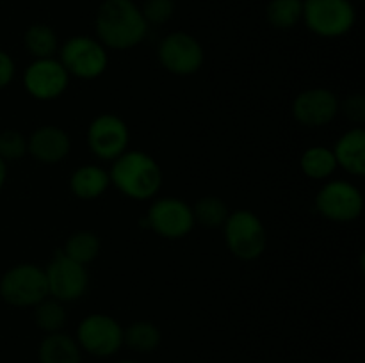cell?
Segmentation results:
<instances>
[{
  "instance_id": "cell-1",
  "label": "cell",
  "mask_w": 365,
  "mask_h": 363,
  "mask_svg": "<svg viewBox=\"0 0 365 363\" xmlns=\"http://www.w3.org/2000/svg\"><path fill=\"white\" fill-rule=\"evenodd\" d=\"M95 27L106 48L128 50L143 43L150 25L134 0H103L96 11Z\"/></svg>"
},
{
  "instance_id": "cell-2",
  "label": "cell",
  "mask_w": 365,
  "mask_h": 363,
  "mask_svg": "<svg viewBox=\"0 0 365 363\" xmlns=\"http://www.w3.org/2000/svg\"><path fill=\"white\" fill-rule=\"evenodd\" d=\"M113 162L109 173L110 184L116 185L118 191L127 198L145 201L160 191L163 171L145 152H125Z\"/></svg>"
},
{
  "instance_id": "cell-3",
  "label": "cell",
  "mask_w": 365,
  "mask_h": 363,
  "mask_svg": "<svg viewBox=\"0 0 365 363\" xmlns=\"http://www.w3.org/2000/svg\"><path fill=\"white\" fill-rule=\"evenodd\" d=\"M321 38H341L356 23L351 0H303V20Z\"/></svg>"
},
{
  "instance_id": "cell-4",
  "label": "cell",
  "mask_w": 365,
  "mask_h": 363,
  "mask_svg": "<svg viewBox=\"0 0 365 363\" xmlns=\"http://www.w3.org/2000/svg\"><path fill=\"white\" fill-rule=\"evenodd\" d=\"M0 298L16 308H29L48 298L45 269L34 263H18L0 278Z\"/></svg>"
},
{
  "instance_id": "cell-5",
  "label": "cell",
  "mask_w": 365,
  "mask_h": 363,
  "mask_svg": "<svg viewBox=\"0 0 365 363\" xmlns=\"http://www.w3.org/2000/svg\"><path fill=\"white\" fill-rule=\"evenodd\" d=\"M225 228V241L234 256L241 260H257L267 248V231L262 221L252 210H235L228 214Z\"/></svg>"
},
{
  "instance_id": "cell-6",
  "label": "cell",
  "mask_w": 365,
  "mask_h": 363,
  "mask_svg": "<svg viewBox=\"0 0 365 363\" xmlns=\"http://www.w3.org/2000/svg\"><path fill=\"white\" fill-rule=\"evenodd\" d=\"M59 60L68 75L91 80L106 73L109 56L98 39L91 36H73L61 46Z\"/></svg>"
},
{
  "instance_id": "cell-7",
  "label": "cell",
  "mask_w": 365,
  "mask_h": 363,
  "mask_svg": "<svg viewBox=\"0 0 365 363\" xmlns=\"http://www.w3.org/2000/svg\"><path fill=\"white\" fill-rule=\"evenodd\" d=\"M77 344L82 351L96 358L114 356L123 345V327L106 313H93L82 319L77 327Z\"/></svg>"
},
{
  "instance_id": "cell-8",
  "label": "cell",
  "mask_w": 365,
  "mask_h": 363,
  "mask_svg": "<svg viewBox=\"0 0 365 363\" xmlns=\"http://www.w3.org/2000/svg\"><path fill=\"white\" fill-rule=\"evenodd\" d=\"M159 60L163 68L178 77H187L200 71L205 60L203 46L189 32H171L160 41Z\"/></svg>"
},
{
  "instance_id": "cell-9",
  "label": "cell",
  "mask_w": 365,
  "mask_h": 363,
  "mask_svg": "<svg viewBox=\"0 0 365 363\" xmlns=\"http://www.w3.org/2000/svg\"><path fill=\"white\" fill-rule=\"evenodd\" d=\"M316 209L327 219L335 223H349L362 216L364 196L360 189L349 182H328L317 192Z\"/></svg>"
},
{
  "instance_id": "cell-10",
  "label": "cell",
  "mask_w": 365,
  "mask_h": 363,
  "mask_svg": "<svg viewBox=\"0 0 365 363\" xmlns=\"http://www.w3.org/2000/svg\"><path fill=\"white\" fill-rule=\"evenodd\" d=\"M48 295L61 302H71L86 294L89 285V274L86 265L68 258L63 251H57L52 262L45 269Z\"/></svg>"
},
{
  "instance_id": "cell-11",
  "label": "cell",
  "mask_w": 365,
  "mask_h": 363,
  "mask_svg": "<svg viewBox=\"0 0 365 363\" xmlns=\"http://www.w3.org/2000/svg\"><path fill=\"white\" fill-rule=\"evenodd\" d=\"M146 223L164 238H182L195 228L192 209L178 198H160L152 203L146 216Z\"/></svg>"
},
{
  "instance_id": "cell-12",
  "label": "cell",
  "mask_w": 365,
  "mask_h": 363,
  "mask_svg": "<svg viewBox=\"0 0 365 363\" xmlns=\"http://www.w3.org/2000/svg\"><path fill=\"white\" fill-rule=\"evenodd\" d=\"M128 132L127 123L116 114H100L88 128L89 149L102 160H116L127 152Z\"/></svg>"
},
{
  "instance_id": "cell-13",
  "label": "cell",
  "mask_w": 365,
  "mask_h": 363,
  "mask_svg": "<svg viewBox=\"0 0 365 363\" xmlns=\"http://www.w3.org/2000/svg\"><path fill=\"white\" fill-rule=\"evenodd\" d=\"M24 84L32 98L50 102V100L59 98L66 91L70 84V75L64 70L61 60L53 57L36 59L25 71Z\"/></svg>"
},
{
  "instance_id": "cell-14",
  "label": "cell",
  "mask_w": 365,
  "mask_h": 363,
  "mask_svg": "<svg viewBox=\"0 0 365 363\" xmlns=\"http://www.w3.org/2000/svg\"><path fill=\"white\" fill-rule=\"evenodd\" d=\"M341 110L337 95L327 88H312L299 93L292 102V116L305 127H324Z\"/></svg>"
},
{
  "instance_id": "cell-15",
  "label": "cell",
  "mask_w": 365,
  "mask_h": 363,
  "mask_svg": "<svg viewBox=\"0 0 365 363\" xmlns=\"http://www.w3.org/2000/svg\"><path fill=\"white\" fill-rule=\"evenodd\" d=\"M71 139L66 130L56 125H43L27 139V153L43 164H57L68 157Z\"/></svg>"
},
{
  "instance_id": "cell-16",
  "label": "cell",
  "mask_w": 365,
  "mask_h": 363,
  "mask_svg": "<svg viewBox=\"0 0 365 363\" xmlns=\"http://www.w3.org/2000/svg\"><path fill=\"white\" fill-rule=\"evenodd\" d=\"M337 166L344 167L348 173L362 177L365 173V130L362 127L351 128L341 135L335 148L331 149Z\"/></svg>"
},
{
  "instance_id": "cell-17",
  "label": "cell",
  "mask_w": 365,
  "mask_h": 363,
  "mask_svg": "<svg viewBox=\"0 0 365 363\" xmlns=\"http://www.w3.org/2000/svg\"><path fill=\"white\" fill-rule=\"evenodd\" d=\"M82 349L70 335L50 333L43 338L38 349L39 363H82Z\"/></svg>"
},
{
  "instance_id": "cell-18",
  "label": "cell",
  "mask_w": 365,
  "mask_h": 363,
  "mask_svg": "<svg viewBox=\"0 0 365 363\" xmlns=\"http://www.w3.org/2000/svg\"><path fill=\"white\" fill-rule=\"evenodd\" d=\"M110 184L109 173L93 164H86L73 171L70 178V189L78 199H96L107 191Z\"/></svg>"
},
{
  "instance_id": "cell-19",
  "label": "cell",
  "mask_w": 365,
  "mask_h": 363,
  "mask_svg": "<svg viewBox=\"0 0 365 363\" xmlns=\"http://www.w3.org/2000/svg\"><path fill=\"white\" fill-rule=\"evenodd\" d=\"M24 45L34 59L53 57L59 46L56 31L46 23H32L24 34Z\"/></svg>"
},
{
  "instance_id": "cell-20",
  "label": "cell",
  "mask_w": 365,
  "mask_h": 363,
  "mask_svg": "<svg viewBox=\"0 0 365 363\" xmlns=\"http://www.w3.org/2000/svg\"><path fill=\"white\" fill-rule=\"evenodd\" d=\"M160 330L150 320H138L132 322L127 330H123V344H127L132 351L148 354L160 345Z\"/></svg>"
},
{
  "instance_id": "cell-21",
  "label": "cell",
  "mask_w": 365,
  "mask_h": 363,
  "mask_svg": "<svg viewBox=\"0 0 365 363\" xmlns=\"http://www.w3.org/2000/svg\"><path fill=\"white\" fill-rule=\"evenodd\" d=\"M302 171L309 178L314 180H324V178L331 177L334 171L337 169V160L331 149L324 148V146H312V148L305 149L299 160Z\"/></svg>"
},
{
  "instance_id": "cell-22",
  "label": "cell",
  "mask_w": 365,
  "mask_h": 363,
  "mask_svg": "<svg viewBox=\"0 0 365 363\" xmlns=\"http://www.w3.org/2000/svg\"><path fill=\"white\" fill-rule=\"evenodd\" d=\"M100 249H102V244H100L98 235L93 233V231L82 230L70 235V238L64 244L63 253L73 262L81 263V265H88L100 255Z\"/></svg>"
},
{
  "instance_id": "cell-23",
  "label": "cell",
  "mask_w": 365,
  "mask_h": 363,
  "mask_svg": "<svg viewBox=\"0 0 365 363\" xmlns=\"http://www.w3.org/2000/svg\"><path fill=\"white\" fill-rule=\"evenodd\" d=\"M271 27L287 31L303 20V0H271L266 7Z\"/></svg>"
},
{
  "instance_id": "cell-24",
  "label": "cell",
  "mask_w": 365,
  "mask_h": 363,
  "mask_svg": "<svg viewBox=\"0 0 365 363\" xmlns=\"http://www.w3.org/2000/svg\"><path fill=\"white\" fill-rule=\"evenodd\" d=\"M191 209L195 223H198L203 228H209V230L221 228L228 219L227 203L217 196H203Z\"/></svg>"
},
{
  "instance_id": "cell-25",
  "label": "cell",
  "mask_w": 365,
  "mask_h": 363,
  "mask_svg": "<svg viewBox=\"0 0 365 363\" xmlns=\"http://www.w3.org/2000/svg\"><path fill=\"white\" fill-rule=\"evenodd\" d=\"M68 313L64 310L63 302L57 299H43L41 302L34 306V322L36 326L46 335L59 333L66 326Z\"/></svg>"
},
{
  "instance_id": "cell-26",
  "label": "cell",
  "mask_w": 365,
  "mask_h": 363,
  "mask_svg": "<svg viewBox=\"0 0 365 363\" xmlns=\"http://www.w3.org/2000/svg\"><path fill=\"white\" fill-rule=\"evenodd\" d=\"M27 153V137L18 130L0 132V159L2 160H18Z\"/></svg>"
},
{
  "instance_id": "cell-27",
  "label": "cell",
  "mask_w": 365,
  "mask_h": 363,
  "mask_svg": "<svg viewBox=\"0 0 365 363\" xmlns=\"http://www.w3.org/2000/svg\"><path fill=\"white\" fill-rule=\"evenodd\" d=\"M139 7L148 25L168 23L175 14V0H145Z\"/></svg>"
},
{
  "instance_id": "cell-28",
  "label": "cell",
  "mask_w": 365,
  "mask_h": 363,
  "mask_svg": "<svg viewBox=\"0 0 365 363\" xmlns=\"http://www.w3.org/2000/svg\"><path fill=\"white\" fill-rule=\"evenodd\" d=\"M342 112L348 120L355 123H362L365 120V98L360 93H353L342 103Z\"/></svg>"
},
{
  "instance_id": "cell-29",
  "label": "cell",
  "mask_w": 365,
  "mask_h": 363,
  "mask_svg": "<svg viewBox=\"0 0 365 363\" xmlns=\"http://www.w3.org/2000/svg\"><path fill=\"white\" fill-rule=\"evenodd\" d=\"M14 73H16V68H14L13 57L0 50V89L7 88L13 82Z\"/></svg>"
},
{
  "instance_id": "cell-30",
  "label": "cell",
  "mask_w": 365,
  "mask_h": 363,
  "mask_svg": "<svg viewBox=\"0 0 365 363\" xmlns=\"http://www.w3.org/2000/svg\"><path fill=\"white\" fill-rule=\"evenodd\" d=\"M6 178H7V166H6V160L0 159V191H2L4 184H6Z\"/></svg>"
},
{
  "instance_id": "cell-31",
  "label": "cell",
  "mask_w": 365,
  "mask_h": 363,
  "mask_svg": "<svg viewBox=\"0 0 365 363\" xmlns=\"http://www.w3.org/2000/svg\"><path fill=\"white\" fill-rule=\"evenodd\" d=\"M120 363H138V362H132V359H125V362H120Z\"/></svg>"
}]
</instances>
